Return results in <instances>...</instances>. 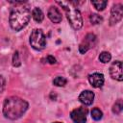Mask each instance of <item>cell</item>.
Instances as JSON below:
<instances>
[{
    "instance_id": "obj_1",
    "label": "cell",
    "mask_w": 123,
    "mask_h": 123,
    "mask_svg": "<svg viewBox=\"0 0 123 123\" xmlns=\"http://www.w3.org/2000/svg\"><path fill=\"white\" fill-rule=\"evenodd\" d=\"M29 105L27 101L17 96L6 98L3 104V114L6 118L15 120L20 118L27 111Z\"/></svg>"
},
{
    "instance_id": "obj_2",
    "label": "cell",
    "mask_w": 123,
    "mask_h": 123,
    "mask_svg": "<svg viewBox=\"0 0 123 123\" xmlns=\"http://www.w3.org/2000/svg\"><path fill=\"white\" fill-rule=\"evenodd\" d=\"M30 17L31 12L27 6H24V4L15 5L10 12V26L14 31H20L29 23Z\"/></svg>"
},
{
    "instance_id": "obj_3",
    "label": "cell",
    "mask_w": 123,
    "mask_h": 123,
    "mask_svg": "<svg viewBox=\"0 0 123 123\" xmlns=\"http://www.w3.org/2000/svg\"><path fill=\"white\" fill-rule=\"evenodd\" d=\"M59 5H61L63 10L65 11L66 17L71 25V27L75 30H79L83 26V18L81 15V12L78 9H76L75 6L71 2H57Z\"/></svg>"
},
{
    "instance_id": "obj_4",
    "label": "cell",
    "mask_w": 123,
    "mask_h": 123,
    "mask_svg": "<svg viewBox=\"0 0 123 123\" xmlns=\"http://www.w3.org/2000/svg\"><path fill=\"white\" fill-rule=\"evenodd\" d=\"M30 44L36 50H42L46 45V37L40 29H34L30 36Z\"/></svg>"
},
{
    "instance_id": "obj_5",
    "label": "cell",
    "mask_w": 123,
    "mask_h": 123,
    "mask_svg": "<svg viewBox=\"0 0 123 123\" xmlns=\"http://www.w3.org/2000/svg\"><path fill=\"white\" fill-rule=\"evenodd\" d=\"M87 115V109L84 107L77 108L70 112V117L74 123H86Z\"/></svg>"
},
{
    "instance_id": "obj_6",
    "label": "cell",
    "mask_w": 123,
    "mask_h": 123,
    "mask_svg": "<svg viewBox=\"0 0 123 123\" xmlns=\"http://www.w3.org/2000/svg\"><path fill=\"white\" fill-rule=\"evenodd\" d=\"M110 74L111 77L116 81L121 82L123 80V73H122V62L120 61H115L110 66Z\"/></svg>"
},
{
    "instance_id": "obj_7",
    "label": "cell",
    "mask_w": 123,
    "mask_h": 123,
    "mask_svg": "<svg viewBox=\"0 0 123 123\" xmlns=\"http://www.w3.org/2000/svg\"><path fill=\"white\" fill-rule=\"evenodd\" d=\"M123 16V8L121 4H115L112 6L111 11V17H110V24L114 25L122 19Z\"/></svg>"
},
{
    "instance_id": "obj_8",
    "label": "cell",
    "mask_w": 123,
    "mask_h": 123,
    "mask_svg": "<svg viewBox=\"0 0 123 123\" xmlns=\"http://www.w3.org/2000/svg\"><path fill=\"white\" fill-rule=\"evenodd\" d=\"M96 42V37L93 34H87L85 37V39L82 41V43L79 46V51L81 54H85L87 50H89L91 47L95 45Z\"/></svg>"
},
{
    "instance_id": "obj_9",
    "label": "cell",
    "mask_w": 123,
    "mask_h": 123,
    "mask_svg": "<svg viewBox=\"0 0 123 123\" xmlns=\"http://www.w3.org/2000/svg\"><path fill=\"white\" fill-rule=\"evenodd\" d=\"M88 81L93 87H101L104 85V75L101 73H92L88 76Z\"/></svg>"
},
{
    "instance_id": "obj_10",
    "label": "cell",
    "mask_w": 123,
    "mask_h": 123,
    "mask_svg": "<svg viewBox=\"0 0 123 123\" xmlns=\"http://www.w3.org/2000/svg\"><path fill=\"white\" fill-rule=\"evenodd\" d=\"M47 15L53 23H60L62 19V13H61L60 10L57 7H54V6H51L49 8Z\"/></svg>"
},
{
    "instance_id": "obj_11",
    "label": "cell",
    "mask_w": 123,
    "mask_h": 123,
    "mask_svg": "<svg viewBox=\"0 0 123 123\" xmlns=\"http://www.w3.org/2000/svg\"><path fill=\"white\" fill-rule=\"evenodd\" d=\"M79 101L86 105V106H89L93 103L94 100V93L90 90H84L81 92V94L79 95Z\"/></svg>"
},
{
    "instance_id": "obj_12",
    "label": "cell",
    "mask_w": 123,
    "mask_h": 123,
    "mask_svg": "<svg viewBox=\"0 0 123 123\" xmlns=\"http://www.w3.org/2000/svg\"><path fill=\"white\" fill-rule=\"evenodd\" d=\"M32 16H33L34 20H35L36 22H37V23L42 22V20H43V18H44V14H43L42 11H41L39 8H37V7L34 8V10H33V12H32Z\"/></svg>"
},
{
    "instance_id": "obj_13",
    "label": "cell",
    "mask_w": 123,
    "mask_h": 123,
    "mask_svg": "<svg viewBox=\"0 0 123 123\" xmlns=\"http://www.w3.org/2000/svg\"><path fill=\"white\" fill-rule=\"evenodd\" d=\"M91 4L94 6V8L97 11H103L107 7L108 2L107 1H103V0H92L91 1Z\"/></svg>"
},
{
    "instance_id": "obj_14",
    "label": "cell",
    "mask_w": 123,
    "mask_h": 123,
    "mask_svg": "<svg viewBox=\"0 0 123 123\" xmlns=\"http://www.w3.org/2000/svg\"><path fill=\"white\" fill-rule=\"evenodd\" d=\"M122 109H123L122 100H121V99H118V100L114 103V105H113V107H112V112L115 113V114H119V113L122 111Z\"/></svg>"
},
{
    "instance_id": "obj_15",
    "label": "cell",
    "mask_w": 123,
    "mask_h": 123,
    "mask_svg": "<svg viewBox=\"0 0 123 123\" xmlns=\"http://www.w3.org/2000/svg\"><path fill=\"white\" fill-rule=\"evenodd\" d=\"M67 83V80L62 76H58L53 80V84L57 86H64Z\"/></svg>"
},
{
    "instance_id": "obj_16",
    "label": "cell",
    "mask_w": 123,
    "mask_h": 123,
    "mask_svg": "<svg viewBox=\"0 0 123 123\" xmlns=\"http://www.w3.org/2000/svg\"><path fill=\"white\" fill-rule=\"evenodd\" d=\"M111 54H110L109 52H107V51H103V52L100 53V55H99V60H100V62H102L103 63L109 62L111 61Z\"/></svg>"
},
{
    "instance_id": "obj_17",
    "label": "cell",
    "mask_w": 123,
    "mask_h": 123,
    "mask_svg": "<svg viewBox=\"0 0 123 123\" xmlns=\"http://www.w3.org/2000/svg\"><path fill=\"white\" fill-rule=\"evenodd\" d=\"M91 117H92L94 120L98 121V120H100V119L103 117V112H102L98 108H94V109L91 111Z\"/></svg>"
},
{
    "instance_id": "obj_18",
    "label": "cell",
    "mask_w": 123,
    "mask_h": 123,
    "mask_svg": "<svg viewBox=\"0 0 123 123\" xmlns=\"http://www.w3.org/2000/svg\"><path fill=\"white\" fill-rule=\"evenodd\" d=\"M89 19H90V22H91L92 24H100V23L103 21L102 16H100L99 14H96V13L91 14L90 17H89Z\"/></svg>"
},
{
    "instance_id": "obj_19",
    "label": "cell",
    "mask_w": 123,
    "mask_h": 123,
    "mask_svg": "<svg viewBox=\"0 0 123 123\" xmlns=\"http://www.w3.org/2000/svg\"><path fill=\"white\" fill-rule=\"evenodd\" d=\"M21 64L20 62V58H19V54H18V51H15L13 53V56H12V65L17 67Z\"/></svg>"
},
{
    "instance_id": "obj_20",
    "label": "cell",
    "mask_w": 123,
    "mask_h": 123,
    "mask_svg": "<svg viewBox=\"0 0 123 123\" xmlns=\"http://www.w3.org/2000/svg\"><path fill=\"white\" fill-rule=\"evenodd\" d=\"M5 88V79L3 76H0V93L3 92Z\"/></svg>"
},
{
    "instance_id": "obj_21",
    "label": "cell",
    "mask_w": 123,
    "mask_h": 123,
    "mask_svg": "<svg viewBox=\"0 0 123 123\" xmlns=\"http://www.w3.org/2000/svg\"><path fill=\"white\" fill-rule=\"evenodd\" d=\"M46 60H47V62L50 63V64H54V63H56V59L53 57V56H47V58H46Z\"/></svg>"
},
{
    "instance_id": "obj_22",
    "label": "cell",
    "mask_w": 123,
    "mask_h": 123,
    "mask_svg": "<svg viewBox=\"0 0 123 123\" xmlns=\"http://www.w3.org/2000/svg\"><path fill=\"white\" fill-rule=\"evenodd\" d=\"M54 123H62V122H54Z\"/></svg>"
}]
</instances>
